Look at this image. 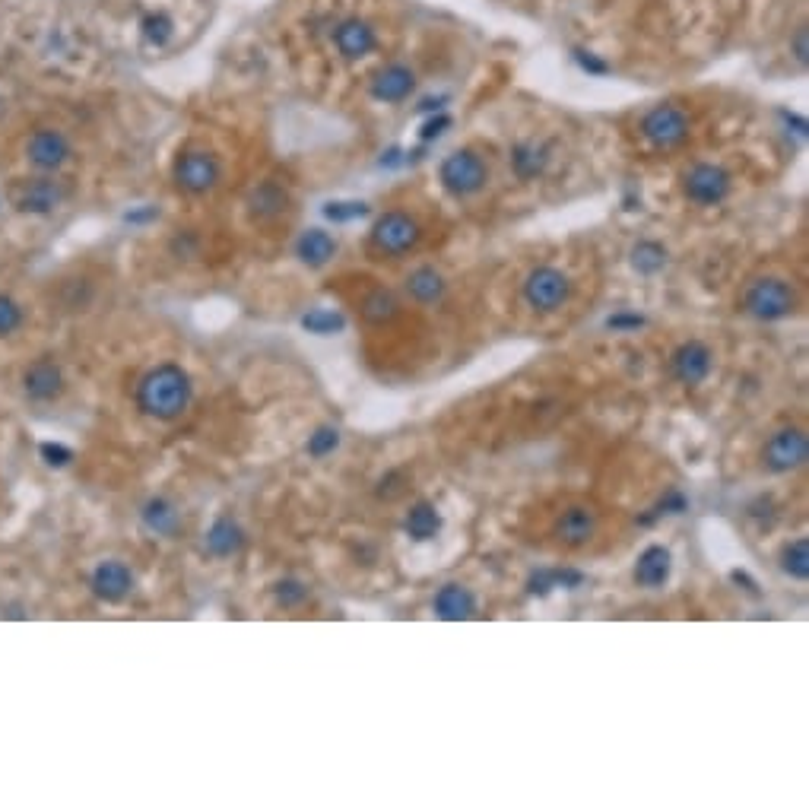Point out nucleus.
<instances>
[{"mask_svg": "<svg viewBox=\"0 0 809 809\" xmlns=\"http://www.w3.org/2000/svg\"><path fill=\"white\" fill-rule=\"evenodd\" d=\"M191 400H194V381L178 362L153 365L134 388L137 410L156 422H175L178 416H185Z\"/></svg>", "mask_w": 809, "mask_h": 809, "instance_id": "f257e3e1", "label": "nucleus"}, {"mask_svg": "<svg viewBox=\"0 0 809 809\" xmlns=\"http://www.w3.org/2000/svg\"><path fill=\"white\" fill-rule=\"evenodd\" d=\"M743 311L756 321H784L797 311V292L781 277H762L749 283L743 296Z\"/></svg>", "mask_w": 809, "mask_h": 809, "instance_id": "f03ea898", "label": "nucleus"}, {"mask_svg": "<svg viewBox=\"0 0 809 809\" xmlns=\"http://www.w3.org/2000/svg\"><path fill=\"white\" fill-rule=\"evenodd\" d=\"M438 178H441V188H445L451 197H473L486 188L489 169L476 150H454L451 156H445V162H441Z\"/></svg>", "mask_w": 809, "mask_h": 809, "instance_id": "7ed1b4c3", "label": "nucleus"}, {"mask_svg": "<svg viewBox=\"0 0 809 809\" xmlns=\"http://www.w3.org/2000/svg\"><path fill=\"white\" fill-rule=\"evenodd\" d=\"M419 238H422V229L416 219L400 210H391L375 219V226L369 232V248L381 257H400L413 251L419 245Z\"/></svg>", "mask_w": 809, "mask_h": 809, "instance_id": "20e7f679", "label": "nucleus"}, {"mask_svg": "<svg viewBox=\"0 0 809 809\" xmlns=\"http://www.w3.org/2000/svg\"><path fill=\"white\" fill-rule=\"evenodd\" d=\"M521 296L533 311L549 315L572 299V280L559 267H533L521 283Z\"/></svg>", "mask_w": 809, "mask_h": 809, "instance_id": "39448f33", "label": "nucleus"}, {"mask_svg": "<svg viewBox=\"0 0 809 809\" xmlns=\"http://www.w3.org/2000/svg\"><path fill=\"white\" fill-rule=\"evenodd\" d=\"M175 185L185 194H207L219 185V175H223V165L210 150H200V146H188L181 150L175 159Z\"/></svg>", "mask_w": 809, "mask_h": 809, "instance_id": "423d86ee", "label": "nucleus"}, {"mask_svg": "<svg viewBox=\"0 0 809 809\" xmlns=\"http://www.w3.org/2000/svg\"><path fill=\"white\" fill-rule=\"evenodd\" d=\"M641 137H645L654 150H673L689 137V115L673 102H660L641 118Z\"/></svg>", "mask_w": 809, "mask_h": 809, "instance_id": "0eeeda50", "label": "nucleus"}, {"mask_svg": "<svg viewBox=\"0 0 809 809\" xmlns=\"http://www.w3.org/2000/svg\"><path fill=\"white\" fill-rule=\"evenodd\" d=\"M730 188H733L730 172L721 169V165H714V162L692 165V169L686 172V178H683L686 197L692 200V204H698V207H717V204H724Z\"/></svg>", "mask_w": 809, "mask_h": 809, "instance_id": "6e6552de", "label": "nucleus"}, {"mask_svg": "<svg viewBox=\"0 0 809 809\" xmlns=\"http://www.w3.org/2000/svg\"><path fill=\"white\" fill-rule=\"evenodd\" d=\"M20 384H23V397L29 403H54L67 391L64 369L54 356H42V359L29 362L20 375Z\"/></svg>", "mask_w": 809, "mask_h": 809, "instance_id": "1a4fd4ad", "label": "nucleus"}, {"mask_svg": "<svg viewBox=\"0 0 809 809\" xmlns=\"http://www.w3.org/2000/svg\"><path fill=\"white\" fill-rule=\"evenodd\" d=\"M806 457H809V441L803 429H794V426L778 429L762 448V464L771 473H794L806 464Z\"/></svg>", "mask_w": 809, "mask_h": 809, "instance_id": "9d476101", "label": "nucleus"}, {"mask_svg": "<svg viewBox=\"0 0 809 809\" xmlns=\"http://www.w3.org/2000/svg\"><path fill=\"white\" fill-rule=\"evenodd\" d=\"M134 587H137V578L131 572V565L121 559H105L93 568V575H89V591L108 606L124 603L134 594Z\"/></svg>", "mask_w": 809, "mask_h": 809, "instance_id": "9b49d317", "label": "nucleus"}, {"mask_svg": "<svg viewBox=\"0 0 809 809\" xmlns=\"http://www.w3.org/2000/svg\"><path fill=\"white\" fill-rule=\"evenodd\" d=\"M711 369H714V353H711V346L702 343V340L679 343L673 349V356H670V375L679 384H686V388H698L702 381H708Z\"/></svg>", "mask_w": 809, "mask_h": 809, "instance_id": "f8f14e48", "label": "nucleus"}, {"mask_svg": "<svg viewBox=\"0 0 809 809\" xmlns=\"http://www.w3.org/2000/svg\"><path fill=\"white\" fill-rule=\"evenodd\" d=\"M64 185L54 178H29L20 181L13 188V207L20 213H32V216H48L64 204Z\"/></svg>", "mask_w": 809, "mask_h": 809, "instance_id": "ddd939ff", "label": "nucleus"}, {"mask_svg": "<svg viewBox=\"0 0 809 809\" xmlns=\"http://www.w3.org/2000/svg\"><path fill=\"white\" fill-rule=\"evenodd\" d=\"M70 140L58 127H39L29 140H26V159L35 165L39 172H58L61 165L70 159Z\"/></svg>", "mask_w": 809, "mask_h": 809, "instance_id": "4468645a", "label": "nucleus"}, {"mask_svg": "<svg viewBox=\"0 0 809 809\" xmlns=\"http://www.w3.org/2000/svg\"><path fill=\"white\" fill-rule=\"evenodd\" d=\"M597 527L600 514L591 505H568L553 524V537L568 549H581L597 537Z\"/></svg>", "mask_w": 809, "mask_h": 809, "instance_id": "2eb2a0df", "label": "nucleus"}, {"mask_svg": "<svg viewBox=\"0 0 809 809\" xmlns=\"http://www.w3.org/2000/svg\"><path fill=\"white\" fill-rule=\"evenodd\" d=\"M413 89H416V73L407 64H388V67H381L375 77H372L369 93L378 102L394 105V102L410 99Z\"/></svg>", "mask_w": 809, "mask_h": 809, "instance_id": "dca6fc26", "label": "nucleus"}, {"mask_svg": "<svg viewBox=\"0 0 809 809\" xmlns=\"http://www.w3.org/2000/svg\"><path fill=\"white\" fill-rule=\"evenodd\" d=\"M140 524L153 533V537H165V540H175L185 521H181V511L172 499H165V495H153V499H146L143 508H140Z\"/></svg>", "mask_w": 809, "mask_h": 809, "instance_id": "f3484780", "label": "nucleus"}, {"mask_svg": "<svg viewBox=\"0 0 809 809\" xmlns=\"http://www.w3.org/2000/svg\"><path fill=\"white\" fill-rule=\"evenodd\" d=\"M334 45L346 61H359L378 45V35H375L372 23L359 20V16H349V20H343L334 29Z\"/></svg>", "mask_w": 809, "mask_h": 809, "instance_id": "a211bd4d", "label": "nucleus"}, {"mask_svg": "<svg viewBox=\"0 0 809 809\" xmlns=\"http://www.w3.org/2000/svg\"><path fill=\"white\" fill-rule=\"evenodd\" d=\"M245 543H248V537H245L242 524L229 518V514H219L204 537V549L213 559H232V556L242 553Z\"/></svg>", "mask_w": 809, "mask_h": 809, "instance_id": "6ab92c4d", "label": "nucleus"}, {"mask_svg": "<svg viewBox=\"0 0 809 809\" xmlns=\"http://www.w3.org/2000/svg\"><path fill=\"white\" fill-rule=\"evenodd\" d=\"M435 616L438 619H445V622H467L476 616V597L470 587L464 584H445V587H438V594H435Z\"/></svg>", "mask_w": 809, "mask_h": 809, "instance_id": "aec40b11", "label": "nucleus"}, {"mask_svg": "<svg viewBox=\"0 0 809 809\" xmlns=\"http://www.w3.org/2000/svg\"><path fill=\"white\" fill-rule=\"evenodd\" d=\"M670 572H673L670 549L667 546H648L635 562V584L648 587V591H657V587H664L670 581Z\"/></svg>", "mask_w": 809, "mask_h": 809, "instance_id": "412c9836", "label": "nucleus"}, {"mask_svg": "<svg viewBox=\"0 0 809 809\" xmlns=\"http://www.w3.org/2000/svg\"><path fill=\"white\" fill-rule=\"evenodd\" d=\"M334 254H337V238L330 232H324V229H308V232L299 235V242H296V257L311 270L330 264V261H334Z\"/></svg>", "mask_w": 809, "mask_h": 809, "instance_id": "4be33fe9", "label": "nucleus"}, {"mask_svg": "<svg viewBox=\"0 0 809 809\" xmlns=\"http://www.w3.org/2000/svg\"><path fill=\"white\" fill-rule=\"evenodd\" d=\"M248 210L254 219H277L289 210V194L283 185L277 181H264V185H257L251 200H248Z\"/></svg>", "mask_w": 809, "mask_h": 809, "instance_id": "5701e85b", "label": "nucleus"}, {"mask_svg": "<svg viewBox=\"0 0 809 809\" xmlns=\"http://www.w3.org/2000/svg\"><path fill=\"white\" fill-rule=\"evenodd\" d=\"M407 292H410V299L419 302V305H435V302L445 299L448 283L435 267H419L407 277Z\"/></svg>", "mask_w": 809, "mask_h": 809, "instance_id": "b1692460", "label": "nucleus"}, {"mask_svg": "<svg viewBox=\"0 0 809 809\" xmlns=\"http://www.w3.org/2000/svg\"><path fill=\"white\" fill-rule=\"evenodd\" d=\"M403 530H407V537L416 540V543H429L438 537L441 530V514L432 502H416L410 511H407V521H403Z\"/></svg>", "mask_w": 809, "mask_h": 809, "instance_id": "393cba45", "label": "nucleus"}, {"mask_svg": "<svg viewBox=\"0 0 809 809\" xmlns=\"http://www.w3.org/2000/svg\"><path fill=\"white\" fill-rule=\"evenodd\" d=\"M546 162H549V153H546V146H540V143H518L511 150L514 175H518L521 181H533L537 175H543Z\"/></svg>", "mask_w": 809, "mask_h": 809, "instance_id": "a878e982", "label": "nucleus"}, {"mask_svg": "<svg viewBox=\"0 0 809 809\" xmlns=\"http://www.w3.org/2000/svg\"><path fill=\"white\" fill-rule=\"evenodd\" d=\"M670 264V254L667 248L660 245V242H651V238H645V242H638L632 248V267L641 273V277H657L660 270H664Z\"/></svg>", "mask_w": 809, "mask_h": 809, "instance_id": "bb28decb", "label": "nucleus"}, {"mask_svg": "<svg viewBox=\"0 0 809 809\" xmlns=\"http://www.w3.org/2000/svg\"><path fill=\"white\" fill-rule=\"evenodd\" d=\"M400 315V302L394 299V292L388 289H375L362 299V318L372 324H388Z\"/></svg>", "mask_w": 809, "mask_h": 809, "instance_id": "cd10ccee", "label": "nucleus"}, {"mask_svg": "<svg viewBox=\"0 0 809 809\" xmlns=\"http://www.w3.org/2000/svg\"><path fill=\"white\" fill-rule=\"evenodd\" d=\"M781 572L790 581H806L809 578V540H790L781 549Z\"/></svg>", "mask_w": 809, "mask_h": 809, "instance_id": "c85d7f7f", "label": "nucleus"}, {"mask_svg": "<svg viewBox=\"0 0 809 809\" xmlns=\"http://www.w3.org/2000/svg\"><path fill=\"white\" fill-rule=\"evenodd\" d=\"M302 330L315 337H334V334H343L346 330V318L340 311H330V308H311L308 315H302Z\"/></svg>", "mask_w": 809, "mask_h": 809, "instance_id": "c756f323", "label": "nucleus"}, {"mask_svg": "<svg viewBox=\"0 0 809 809\" xmlns=\"http://www.w3.org/2000/svg\"><path fill=\"white\" fill-rule=\"evenodd\" d=\"M26 324V311L7 292H0V340H7L13 334H20V327Z\"/></svg>", "mask_w": 809, "mask_h": 809, "instance_id": "7c9ffc66", "label": "nucleus"}, {"mask_svg": "<svg viewBox=\"0 0 809 809\" xmlns=\"http://www.w3.org/2000/svg\"><path fill=\"white\" fill-rule=\"evenodd\" d=\"M340 448V429L337 426H318L315 432L308 435V457H315V461H321V457L327 454H334Z\"/></svg>", "mask_w": 809, "mask_h": 809, "instance_id": "2f4dec72", "label": "nucleus"}, {"mask_svg": "<svg viewBox=\"0 0 809 809\" xmlns=\"http://www.w3.org/2000/svg\"><path fill=\"white\" fill-rule=\"evenodd\" d=\"M689 508V499L679 489H670L664 499H660L648 514H641L638 518V524H654V521H660V518H670V514H683Z\"/></svg>", "mask_w": 809, "mask_h": 809, "instance_id": "473e14b6", "label": "nucleus"}, {"mask_svg": "<svg viewBox=\"0 0 809 809\" xmlns=\"http://www.w3.org/2000/svg\"><path fill=\"white\" fill-rule=\"evenodd\" d=\"M273 600H277L283 610H296V606L308 600V587L299 578H283L273 584Z\"/></svg>", "mask_w": 809, "mask_h": 809, "instance_id": "72a5a7b5", "label": "nucleus"}, {"mask_svg": "<svg viewBox=\"0 0 809 809\" xmlns=\"http://www.w3.org/2000/svg\"><path fill=\"white\" fill-rule=\"evenodd\" d=\"M39 457L45 461V467H51V470H64V467H70L73 461H77V451H73L70 445H64V441H42L39 445Z\"/></svg>", "mask_w": 809, "mask_h": 809, "instance_id": "f704fd0d", "label": "nucleus"}, {"mask_svg": "<svg viewBox=\"0 0 809 809\" xmlns=\"http://www.w3.org/2000/svg\"><path fill=\"white\" fill-rule=\"evenodd\" d=\"M175 35V23L169 20V16L165 13H150L143 20V39L150 42V45H156V48H162L165 42H169Z\"/></svg>", "mask_w": 809, "mask_h": 809, "instance_id": "c9c22d12", "label": "nucleus"}, {"mask_svg": "<svg viewBox=\"0 0 809 809\" xmlns=\"http://www.w3.org/2000/svg\"><path fill=\"white\" fill-rule=\"evenodd\" d=\"M407 473L403 470H391V473H384L381 480H378V499H384V502H394V499H400L403 492H407Z\"/></svg>", "mask_w": 809, "mask_h": 809, "instance_id": "e433bc0d", "label": "nucleus"}, {"mask_svg": "<svg viewBox=\"0 0 809 809\" xmlns=\"http://www.w3.org/2000/svg\"><path fill=\"white\" fill-rule=\"evenodd\" d=\"M648 324L645 315H638V311H616V315L606 318V330H613V334H635Z\"/></svg>", "mask_w": 809, "mask_h": 809, "instance_id": "4c0bfd02", "label": "nucleus"}, {"mask_svg": "<svg viewBox=\"0 0 809 809\" xmlns=\"http://www.w3.org/2000/svg\"><path fill=\"white\" fill-rule=\"evenodd\" d=\"M527 591L533 597H549V594H553L556 591V572H553V568H537V572L527 578Z\"/></svg>", "mask_w": 809, "mask_h": 809, "instance_id": "58836bf2", "label": "nucleus"}, {"mask_svg": "<svg viewBox=\"0 0 809 809\" xmlns=\"http://www.w3.org/2000/svg\"><path fill=\"white\" fill-rule=\"evenodd\" d=\"M365 213H369L365 204H327L324 207V216L334 219V223H349V219H359Z\"/></svg>", "mask_w": 809, "mask_h": 809, "instance_id": "ea45409f", "label": "nucleus"}, {"mask_svg": "<svg viewBox=\"0 0 809 809\" xmlns=\"http://www.w3.org/2000/svg\"><path fill=\"white\" fill-rule=\"evenodd\" d=\"M553 572H556V591L559 587L562 591H575V587L584 584V575L575 572V568H553Z\"/></svg>", "mask_w": 809, "mask_h": 809, "instance_id": "a19ab883", "label": "nucleus"}, {"mask_svg": "<svg viewBox=\"0 0 809 809\" xmlns=\"http://www.w3.org/2000/svg\"><path fill=\"white\" fill-rule=\"evenodd\" d=\"M794 58H797L800 64L809 61V32H806V26H800V29L794 32Z\"/></svg>", "mask_w": 809, "mask_h": 809, "instance_id": "79ce46f5", "label": "nucleus"}, {"mask_svg": "<svg viewBox=\"0 0 809 809\" xmlns=\"http://www.w3.org/2000/svg\"><path fill=\"white\" fill-rule=\"evenodd\" d=\"M575 58H578V64H581L587 73H597V77H603V73L610 70V67H606L603 61H597L594 54H587V51H575Z\"/></svg>", "mask_w": 809, "mask_h": 809, "instance_id": "37998d69", "label": "nucleus"}, {"mask_svg": "<svg viewBox=\"0 0 809 809\" xmlns=\"http://www.w3.org/2000/svg\"><path fill=\"white\" fill-rule=\"evenodd\" d=\"M448 124H451V118H448V115H438L435 121H429L426 127H422V140H432V137H438L441 131H445Z\"/></svg>", "mask_w": 809, "mask_h": 809, "instance_id": "c03bdc74", "label": "nucleus"}, {"mask_svg": "<svg viewBox=\"0 0 809 809\" xmlns=\"http://www.w3.org/2000/svg\"><path fill=\"white\" fill-rule=\"evenodd\" d=\"M159 210H140V213H127V223H150V219H156Z\"/></svg>", "mask_w": 809, "mask_h": 809, "instance_id": "a18cd8bd", "label": "nucleus"}, {"mask_svg": "<svg viewBox=\"0 0 809 809\" xmlns=\"http://www.w3.org/2000/svg\"><path fill=\"white\" fill-rule=\"evenodd\" d=\"M730 578L737 581V584H746V591H749V594H759V591H756V581H752L746 572H730Z\"/></svg>", "mask_w": 809, "mask_h": 809, "instance_id": "49530a36", "label": "nucleus"}, {"mask_svg": "<svg viewBox=\"0 0 809 809\" xmlns=\"http://www.w3.org/2000/svg\"><path fill=\"white\" fill-rule=\"evenodd\" d=\"M0 207H4V204H0Z\"/></svg>", "mask_w": 809, "mask_h": 809, "instance_id": "de8ad7c7", "label": "nucleus"}]
</instances>
